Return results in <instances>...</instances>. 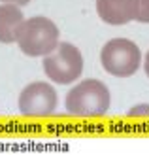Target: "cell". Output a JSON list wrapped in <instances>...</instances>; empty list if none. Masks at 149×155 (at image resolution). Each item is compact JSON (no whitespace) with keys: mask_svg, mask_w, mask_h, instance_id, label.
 <instances>
[{"mask_svg":"<svg viewBox=\"0 0 149 155\" xmlns=\"http://www.w3.org/2000/svg\"><path fill=\"white\" fill-rule=\"evenodd\" d=\"M100 63L108 74L115 78H130L142 64V51L127 38H113L102 48Z\"/></svg>","mask_w":149,"mask_h":155,"instance_id":"3957f363","label":"cell"},{"mask_svg":"<svg viewBox=\"0 0 149 155\" xmlns=\"http://www.w3.org/2000/svg\"><path fill=\"white\" fill-rule=\"evenodd\" d=\"M23 21H25V17H23V12L19 10V6L8 4V2L0 4V42L13 44Z\"/></svg>","mask_w":149,"mask_h":155,"instance_id":"52a82bcc","label":"cell"},{"mask_svg":"<svg viewBox=\"0 0 149 155\" xmlns=\"http://www.w3.org/2000/svg\"><path fill=\"white\" fill-rule=\"evenodd\" d=\"M142 115H149V104L134 106V108L128 112V117H142Z\"/></svg>","mask_w":149,"mask_h":155,"instance_id":"9c48e42d","label":"cell"},{"mask_svg":"<svg viewBox=\"0 0 149 155\" xmlns=\"http://www.w3.org/2000/svg\"><path fill=\"white\" fill-rule=\"evenodd\" d=\"M2 2H8V4H15V6H27L30 0H2Z\"/></svg>","mask_w":149,"mask_h":155,"instance_id":"30bf717a","label":"cell"},{"mask_svg":"<svg viewBox=\"0 0 149 155\" xmlns=\"http://www.w3.org/2000/svg\"><path fill=\"white\" fill-rule=\"evenodd\" d=\"M109 89L100 80H83L66 95V110L77 117H100L109 110Z\"/></svg>","mask_w":149,"mask_h":155,"instance_id":"6da1fadb","label":"cell"},{"mask_svg":"<svg viewBox=\"0 0 149 155\" xmlns=\"http://www.w3.org/2000/svg\"><path fill=\"white\" fill-rule=\"evenodd\" d=\"M44 72L59 85L74 83L83 72L81 51L68 42H60L49 55L44 57Z\"/></svg>","mask_w":149,"mask_h":155,"instance_id":"277c9868","label":"cell"},{"mask_svg":"<svg viewBox=\"0 0 149 155\" xmlns=\"http://www.w3.org/2000/svg\"><path fill=\"white\" fill-rule=\"evenodd\" d=\"M59 102L57 91L45 81L28 83L19 95V112L27 117H47Z\"/></svg>","mask_w":149,"mask_h":155,"instance_id":"5b68a950","label":"cell"},{"mask_svg":"<svg viewBox=\"0 0 149 155\" xmlns=\"http://www.w3.org/2000/svg\"><path fill=\"white\" fill-rule=\"evenodd\" d=\"M15 42L25 55L45 57L59 45V27L42 15L30 17L21 23Z\"/></svg>","mask_w":149,"mask_h":155,"instance_id":"7a4b0ae2","label":"cell"},{"mask_svg":"<svg viewBox=\"0 0 149 155\" xmlns=\"http://www.w3.org/2000/svg\"><path fill=\"white\" fill-rule=\"evenodd\" d=\"M136 21H140V23H149V0H138Z\"/></svg>","mask_w":149,"mask_h":155,"instance_id":"ba28073f","label":"cell"},{"mask_svg":"<svg viewBox=\"0 0 149 155\" xmlns=\"http://www.w3.org/2000/svg\"><path fill=\"white\" fill-rule=\"evenodd\" d=\"M144 70H145V74H147V78H149V51H147L145 61H144Z\"/></svg>","mask_w":149,"mask_h":155,"instance_id":"8fae6325","label":"cell"},{"mask_svg":"<svg viewBox=\"0 0 149 155\" xmlns=\"http://www.w3.org/2000/svg\"><path fill=\"white\" fill-rule=\"evenodd\" d=\"M96 12L104 23L121 27L136 19L138 0H96Z\"/></svg>","mask_w":149,"mask_h":155,"instance_id":"8992f818","label":"cell"}]
</instances>
